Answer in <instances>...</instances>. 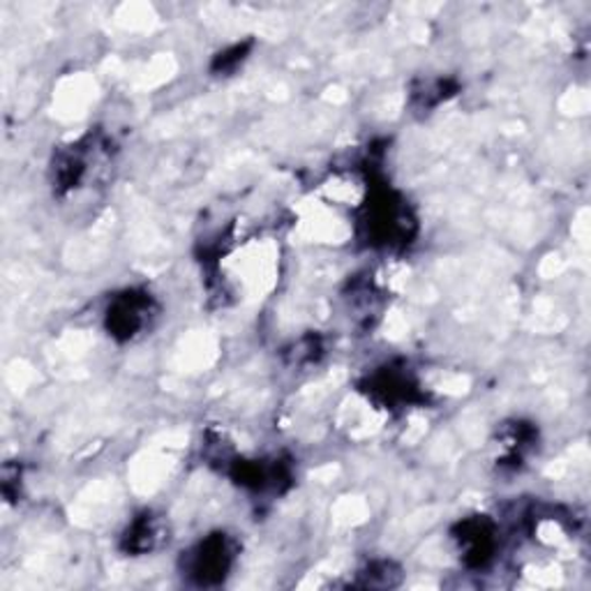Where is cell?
Instances as JSON below:
<instances>
[{
  "label": "cell",
  "mask_w": 591,
  "mask_h": 591,
  "mask_svg": "<svg viewBox=\"0 0 591 591\" xmlns=\"http://www.w3.org/2000/svg\"><path fill=\"white\" fill-rule=\"evenodd\" d=\"M234 562V549L224 534L211 536L199 543L188 555L186 570L199 584H217L229 574Z\"/></svg>",
  "instance_id": "1"
},
{
  "label": "cell",
  "mask_w": 591,
  "mask_h": 591,
  "mask_svg": "<svg viewBox=\"0 0 591 591\" xmlns=\"http://www.w3.org/2000/svg\"><path fill=\"white\" fill-rule=\"evenodd\" d=\"M151 298L149 294L126 292L123 296L114 298L107 312V329L118 340H132L151 319Z\"/></svg>",
  "instance_id": "2"
},
{
  "label": "cell",
  "mask_w": 591,
  "mask_h": 591,
  "mask_svg": "<svg viewBox=\"0 0 591 591\" xmlns=\"http://www.w3.org/2000/svg\"><path fill=\"white\" fill-rule=\"evenodd\" d=\"M458 541L469 566H483L495 553V529L487 520H466Z\"/></svg>",
  "instance_id": "3"
},
{
  "label": "cell",
  "mask_w": 591,
  "mask_h": 591,
  "mask_svg": "<svg viewBox=\"0 0 591 591\" xmlns=\"http://www.w3.org/2000/svg\"><path fill=\"white\" fill-rule=\"evenodd\" d=\"M155 524L151 518H141L132 524V529L128 532L126 541H128V549L132 553H146V549H153L155 545Z\"/></svg>",
  "instance_id": "4"
}]
</instances>
